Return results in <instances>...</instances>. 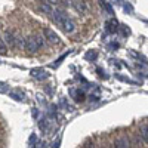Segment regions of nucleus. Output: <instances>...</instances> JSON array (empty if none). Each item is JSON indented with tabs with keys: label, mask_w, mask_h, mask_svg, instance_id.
<instances>
[{
	"label": "nucleus",
	"mask_w": 148,
	"mask_h": 148,
	"mask_svg": "<svg viewBox=\"0 0 148 148\" xmlns=\"http://www.w3.org/2000/svg\"><path fill=\"white\" fill-rule=\"evenodd\" d=\"M24 49L28 52H36L39 49V45H37V40L34 36H28L27 39H24Z\"/></svg>",
	"instance_id": "nucleus-1"
},
{
	"label": "nucleus",
	"mask_w": 148,
	"mask_h": 148,
	"mask_svg": "<svg viewBox=\"0 0 148 148\" xmlns=\"http://www.w3.org/2000/svg\"><path fill=\"white\" fill-rule=\"evenodd\" d=\"M130 147H132V141L126 136V135L117 138L113 144V148H130Z\"/></svg>",
	"instance_id": "nucleus-2"
},
{
	"label": "nucleus",
	"mask_w": 148,
	"mask_h": 148,
	"mask_svg": "<svg viewBox=\"0 0 148 148\" xmlns=\"http://www.w3.org/2000/svg\"><path fill=\"white\" fill-rule=\"evenodd\" d=\"M5 43H6V46L9 45L10 47H16V37H15V33L14 31H9V30H6L5 31Z\"/></svg>",
	"instance_id": "nucleus-3"
},
{
	"label": "nucleus",
	"mask_w": 148,
	"mask_h": 148,
	"mask_svg": "<svg viewBox=\"0 0 148 148\" xmlns=\"http://www.w3.org/2000/svg\"><path fill=\"white\" fill-rule=\"evenodd\" d=\"M43 36H45V39H47L51 43H59V42H61L59 37H58V34H56L55 31H52L51 28H45V30H43Z\"/></svg>",
	"instance_id": "nucleus-4"
},
{
	"label": "nucleus",
	"mask_w": 148,
	"mask_h": 148,
	"mask_svg": "<svg viewBox=\"0 0 148 148\" xmlns=\"http://www.w3.org/2000/svg\"><path fill=\"white\" fill-rule=\"evenodd\" d=\"M61 28H62L65 33H74V30H76V24H74V21L71 19V18H67L65 19V22L62 24V27H61Z\"/></svg>",
	"instance_id": "nucleus-5"
},
{
	"label": "nucleus",
	"mask_w": 148,
	"mask_h": 148,
	"mask_svg": "<svg viewBox=\"0 0 148 148\" xmlns=\"http://www.w3.org/2000/svg\"><path fill=\"white\" fill-rule=\"evenodd\" d=\"M139 138L148 144V123H142L141 127H139Z\"/></svg>",
	"instance_id": "nucleus-6"
},
{
	"label": "nucleus",
	"mask_w": 148,
	"mask_h": 148,
	"mask_svg": "<svg viewBox=\"0 0 148 148\" xmlns=\"http://www.w3.org/2000/svg\"><path fill=\"white\" fill-rule=\"evenodd\" d=\"M70 3L77 12H80V14H84V12L88 10V5H86V2H70Z\"/></svg>",
	"instance_id": "nucleus-7"
},
{
	"label": "nucleus",
	"mask_w": 148,
	"mask_h": 148,
	"mask_svg": "<svg viewBox=\"0 0 148 148\" xmlns=\"http://www.w3.org/2000/svg\"><path fill=\"white\" fill-rule=\"evenodd\" d=\"M40 10L43 12V14H46L47 16H51V15H52V12H53L52 3H51V2H42V5H40Z\"/></svg>",
	"instance_id": "nucleus-8"
},
{
	"label": "nucleus",
	"mask_w": 148,
	"mask_h": 148,
	"mask_svg": "<svg viewBox=\"0 0 148 148\" xmlns=\"http://www.w3.org/2000/svg\"><path fill=\"white\" fill-rule=\"evenodd\" d=\"M8 53V46L5 43V40L0 37V55H6Z\"/></svg>",
	"instance_id": "nucleus-9"
},
{
	"label": "nucleus",
	"mask_w": 148,
	"mask_h": 148,
	"mask_svg": "<svg viewBox=\"0 0 148 148\" xmlns=\"http://www.w3.org/2000/svg\"><path fill=\"white\" fill-rule=\"evenodd\" d=\"M141 142H142V139H139V136H136L133 139V144H135V147L136 148H141Z\"/></svg>",
	"instance_id": "nucleus-10"
}]
</instances>
